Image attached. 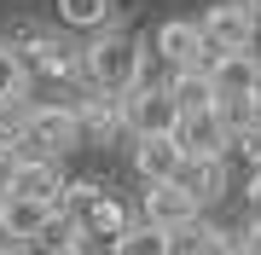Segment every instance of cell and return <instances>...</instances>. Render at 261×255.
<instances>
[{
    "label": "cell",
    "instance_id": "cell-1",
    "mask_svg": "<svg viewBox=\"0 0 261 255\" xmlns=\"http://www.w3.org/2000/svg\"><path fill=\"white\" fill-rule=\"evenodd\" d=\"M140 70H145V52L134 35H122V29H99L93 47L82 52V76L99 87L105 99H128L134 87H140Z\"/></svg>",
    "mask_w": 261,
    "mask_h": 255
},
{
    "label": "cell",
    "instance_id": "cell-2",
    "mask_svg": "<svg viewBox=\"0 0 261 255\" xmlns=\"http://www.w3.org/2000/svg\"><path fill=\"white\" fill-rule=\"evenodd\" d=\"M122 128L134 139H163V133L180 128V104L168 99V87H134L122 99Z\"/></svg>",
    "mask_w": 261,
    "mask_h": 255
},
{
    "label": "cell",
    "instance_id": "cell-3",
    "mask_svg": "<svg viewBox=\"0 0 261 255\" xmlns=\"http://www.w3.org/2000/svg\"><path fill=\"white\" fill-rule=\"evenodd\" d=\"M23 145H35L29 157H64L70 145H82V122H75V104H35Z\"/></svg>",
    "mask_w": 261,
    "mask_h": 255
},
{
    "label": "cell",
    "instance_id": "cell-4",
    "mask_svg": "<svg viewBox=\"0 0 261 255\" xmlns=\"http://www.w3.org/2000/svg\"><path fill=\"white\" fill-rule=\"evenodd\" d=\"M255 12L244 6V0H221V6H209V18H203V41H209V52H250L255 47Z\"/></svg>",
    "mask_w": 261,
    "mask_h": 255
},
{
    "label": "cell",
    "instance_id": "cell-5",
    "mask_svg": "<svg viewBox=\"0 0 261 255\" xmlns=\"http://www.w3.org/2000/svg\"><path fill=\"white\" fill-rule=\"evenodd\" d=\"M174 139H180V151H186V162H197V157H221L226 145H232V128H226L221 104H209V110H192V116H180Z\"/></svg>",
    "mask_w": 261,
    "mask_h": 255
},
{
    "label": "cell",
    "instance_id": "cell-6",
    "mask_svg": "<svg viewBox=\"0 0 261 255\" xmlns=\"http://www.w3.org/2000/svg\"><path fill=\"white\" fill-rule=\"evenodd\" d=\"M157 52L168 58L174 70H203L209 64V41H203V23H192V18H168L157 23Z\"/></svg>",
    "mask_w": 261,
    "mask_h": 255
},
{
    "label": "cell",
    "instance_id": "cell-7",
    "mask_svg": "<svg viewBox=\"0 0 261 255\" xmlns=\"http://www.w3.org/2000/svg\"><path fill=\"white\" fill-rule=\"evenodd\" d=\"M145 226H157V232H174V226H186V220H197V203L186 186H180V180H163V186H151L145 191Z\"/></svg>",
    "mask_w": 261,
    "mask_h": 255
},
{
    "label": "cell",
    "instance_id": "cell-8",
    "mask_svg": "<svg viewBox=\"0 0 261 255\" xmlns=\"http://www.w3.org/2000/svg\"><path fill=\"white\" fill-rule=\"evenodd\" d=\"M53 220H58V203H41V197H0V232H6L12 244L47 238Z\"/></svg>",
    "mask_w": 261,
    "mask_h": 255
},
{
    "label": "cell",
    "instance_id": "cell-9",
    "mask_svg": "<svg viewBox=\"0 0 261 255\" xmlns=\"http://www.w3.org/2000/svg\"><path fill=\"white\" fill-rule=\"evenodd\" d=\"M12 197H41V203L64 209V168H58V157H23L18 180H12Z\"/></svg>",
    "mask_w": 261,
    "mask_h": 255
},
{
    "label": "cell",
    "instance_id": "cell-10",
    "mask_svg": "<svg viewBox=\"0 0 261 255\" xmlns=\"http://www.w3.org/2000/svg\"><path fill=\"white\" fill-rule=\"evenodd\" d=\"M209 81H215V104L250 99L255 93V58L250 52H215L209 58Z\"/></svg>",
    "mask_w": 261,
    "mask_h": 255
},
{
    "label": "cell",
    "instance_id": "cell-11",
    "mask_svg": "<svg viewBox=\"0 0 261 255\" xmlns=\"http://www.w3.org/2000/svg\"><path fill=\"white\" fill-rule=\"evenodd\" d=\"M134 168L145 174V186H163V180H180V168H186V151H180L174 133H163V139H140V151H134Z\"/></svg>",
    "mask_w": 261,
    "mask_h": 255
},
{
    "label": "cell",
    "instance_id": "cell-12",
    "mask_svg": "<svg viewBox=\"0 0 261 255\" xmlns=\"http://www.w3.org/2000/svg\"><path fill=\"white\" fill-rule=\"evenodd\" d=\"M163 238H168V255H232L238 249V238L203 226V215L186 220V226H174V232H163Z\"/></svg>",
    "mask_w": 261,
    "mask_h": 255
},
{
    "label": "cell",
    "instance_id": "cell-13",
    "mask_svg": "<svg viewBox=\"0 0 261 255\" xmlns=\"http://www.w3.org/2000/svg\"><path fill=\"white\" fill-rule=\"evenodd\" d=\"M134 220H128V209H122V197H111V191H99L93 209L82 215V238H111V249H116V238L128 232Z\"/></svg>",
    "mask_w": 261,
    "mask_h": 255
},
{
    "label": "cell",
    "instance_id": "cell-14",
    "mask_svg": "<svg viewBox=\"0 0 261 255\" xmlns=\"http://www.w3.org/2000/svg\"><path fill=\"white\" fill-rule=\"evenodd\" d=\"M168 99L180 104V116H192V110H209V104H215L209 64H203V70H174V81H168Z\"/></svg>",
    "mask_w": 261,
    "mask_h": 255
},
{
    "label": "cell",
    "instance_id": "cell-15",
    "mask_svg": "<svg viewBox=\"0 0 261 255\" xmlns=\"http://www.w3.org/2000/svg\"><path fill=\"white\" fill-rule=\"evenodd\" d=\"M180 186H186L197 203H215V197L226 191V162H221V157H197V162H186V168H180Z\"/></svg>",
    "mask_w": 261,
    "mask_h": 255
},
{
    "label": "cell",
    "instance_id": "cell-16",
    "mask_svg": "<svg viewBox=\"0 0 261 255\" xmlns=\"http://www.w3.org/2000/svg\"><path fill=\"white\" fill-rule=\"evenodd\" d=\"M75 122H82V139H111V133L122 128V104L116 99H82L75 104Z\"/></svg>",
    "mask_w": 261,
    "mask_h": 255
},
{
    "label": "cell",
    "instance_id": "cell-17",
    "mask_svg": "<svg viewBox=\"0 0 261 255\" xmlns=\"http://www.w3.org/2000/svg\"><path fill=\"white\" fill-rule=\"evenodd\" d=\"M111 0H58V18H64L70 29H105L111 23Z\"/></svg>",
    "mask_w": 261,
    "mask_h": 255
},
{
    "label": "cell",
    "instance_id": "cell-18",
    "mask_svg": "<svg viewBox=\"0 0 261 255\" xmlns=\"http://www.w3.org/2000/svg\"><path fill=\"white\" fill-rule=\"evenodd\" d=\"M111 255H168V238H163L157 226H145V220H140V226H128V232L116 238Z\"/></svg>",
    "mask_w": 261,
    "mask_h": 255
},
{
    "label": "cell",
    "instance_id": "cell-19",
    "mask_svg": "<svg viewBox=\"0 0 261 255\" xmlns=\"http://www.w3.org/2000/svg\"><path fill=\"white\" fill-rule=\"evenodd\" d=\"M29 116H35V104H23V99H0V145H23Z\"/></svg>",
    "mask_w": 261,
    "mask_h": 255
},
{
    "label": "cell",
    "instance_id": "cell-20",
    "mask_svg": "<svg viewBox=\"0 0 261 255\" xmlns=\"http://www.w3.org/2000/svg\"><path fill=\"white\" fill-rule=\"evenodd\" d=\"M23 87H29V64H23V52L0 47V99H23Z\"/></svg>",
    "mask_w": 261,
    "mask_h": 255
},
{
    "label": "cell",
    "instance_id": "cell-21",
    "mask_svg": "<svg viewBox=\"0 0 261 255\" xmlns=\"http://www.w3.org/2000/svg\"><path fill=\"white\" fill-rule=\"evenodd\" d=\"M18 151H12V145H0V197H12V180H18Z\"/></svg>",
    "mask_w": 261,
    "mask_h": 255
},
{
    "label": "cell",
    "instance_id": "cell-22",
    "mask_svg": "<svg viewBox=\"0 0 261 255\" xmlns=\"http://www.w3.org/2000/svg\"><path fill=\"white\" fill-rule=\"evenodd\" d=\"M232 255H261V215H250V232L238 238V249Z\"/></svg>",
    "mask_w": 261,
    "mask_h": 255
},
{
    "label": "cell",
    "instance_id": "cell-23",
    "mask_svg": "<svg viewBox=\"0 0 261 255\" xmlns=\"http://www.w3.org/2000/svg\"><path fill=\"white\" fill-rule=\"evenodd\" d=\"M250 215H261V168L250 174Z\"/></svg>",
    "mask_w": 261,
    "mask_h": 255
},
{
    "label": "cell",
    "instance_id": "cell-24",
    "mask_svg": "<svg viewBox=\"0 0 261 255\" xmlns=\"http://www.w3.org/2000/svg\"><path fill=\"white\" fill-rule=\"evenodd\" d=\"M47 255H87V244H58V249H47Z\"/></svg>",
    "mask_w": 261,
    "mask_h": 255
},
{
    "label": "cell",
    "instance_id": "cell-25",
    "mask_svg": "<svg viewBox=\"0 0 261 255\" xmlns=\"http://www.w3.org/2000/svg\"><path fill=\"white\" fill-rule=\"evenodd\" d=\"M244 6H250V12H255V23H261V0H244Z\"/></svg>",
    "mask_w": 261,
    "mask_h": 255
},
{
    "label": "cell",
    "instance_id": "cell-26",
    "mask_svg": "<svg viewBox=\"0 0 261 255\" xmlns=\"http://www.w3.org/2000/svg\"><path fill=\"white\" fill-rule=\"evenodd\" d=\"M0 255H23V249H18V244H0Z\"/></svg>",
    "mask_w": 261,
    "mask_h": 255
},
{
    "label": "cell",
    "instance_id": "cell-27",
    "mask_svg": "<svg viewBox=\"0 0 261 255\" xmlns=\"http://www.w3.org/2000/svg\"><path fill=\"white\" fill-rule=\"evenodd\" d=\"M255 93H261V58H255Z\"/></svg>",
    "mask_w": 261,
    "mask_h": 255
}]
</instances>
